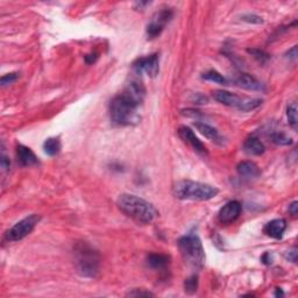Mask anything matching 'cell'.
Segmentation results:
<instances>
[{"label":"cell","mask_w":298,"mask_h":298,"mask_svg":"<svg viewBox=\"0 0 298 298\" xmlns=\"http://www.w3.org/2000/svg\"><path fill=\"white\" fill-rule=\"evenodd\" d=\"M141 102L138 100L126 91L116 96L110 102V118L113 125L125 127L140 122L139 108Z\"/></svg>","instance_id":"cell-1"},{"label":"cell","mask_w":298,"mask_h":298,"mask_svg":"<svg viewBox=\"0 0 298 298\" xmlns=\"http://www.w3.org/2000/svg\"><path fill=\"white\" fill-rule=\"evenodd\" d=\"M116 205L124 214L138 224H144V225L152 224L158 216L154 205L136 194H120Z\"/></svg>","instance_id":"cell-2"},{"label":"cell","mask_w":298,"mask_h":298,"mask_svg":"<svg viewBox=\"0 0 298 298\" xmlns=\"http://www.w3.org/2000/svg\"><path fill=\"white\" fill-rule=\"evenodd\" d=\"M172 194L180 200L204 202L214 198L219 194V190L210 184L182 180L174 184Z\"/></svg>","instance_id":"cell-3"},{"label":"cell","mask_w":298,"mask_h":298,"mask_svg":"<svg viewBox=\"0 0 298 298\" xmlns=\"http://www.w3.org/2000/svg\"><path fill=\"white\" fill-rule=\"evenodd\" d=\"M74 260L78 274L86 278H97L100 258L98 252L86 242H78L74 247Z\"/></svg>","instance_id":"cell-4"},{"label":"cell","mask_w":298,"mask_h":298,"mask_svg":"<svg viewBox=\"0 0 298 298\" xmlns=\"http://www.w3.org/2000/svg\"><path fill=\"white\" fill-rule=\"evenodd\" d=\"M178 248L186 264L194 269H202L205 264V252L198 236L188 234L178 240Z\"/></svg>","instance_id":"cell-5"},{"label":"cell","mask_w":298,"mask_h":298,"mask_svg":"<svg viewBox=\"0 0 298 298\" xmlns=\"http://www.w3.org/2000/svg\"><path fill=\"white\" fill-rule=\"evenodd\" d=\"M214 100H217L220 104L230 108H236L241 112H250L256 110L258 106H261L262 100L258 98H247L239 97V96L232 94V92L218 90L214 92Z\"/></svg>","instance_id":"cell-6"},{"label":"cell","mask_w":298,"mask_h":298,"mask_svg":"<svg viewBox=\"0 0 298 298\" xmlns=\"http://www.w3.org/2000/svg\"><path fill=\"white\" fill-rule=\"evenodd\" d=\"M41 220V217L38 214H30L28 217L24 218L22 220L16 222V225L10 227L5 234V240L7 242H16L26 238L28 234L33 232V230Z\"/></svg>","instance_id":"cell-7"},{"label":"cell","mask_w":298,"mask_h":298,"mask_svg":"<svg viewBox=\"0 0 298 298\" xmlns=\"http://www.w3.org/2000/svg\"><path fill=\"white\" fill-rule=\"evenodd\" d=\"M174 13L172 10L164 8L160 12H156L154 16H152L150 22L148 24L147 26V36L148 38H158L160 34L162 33L166 24L170 22V20L172 19Z\"/></svg>","instance_id":"cell-8"},{"label":"cell","mask_w":298,"mask_h":298,"mask_svg":"<svg viewBox=\"0 0 298 298\" xmlns=\"http://www.w3.org/2000/svg\"><path fill=\"white\" fill-rule=\"evenodd\" d=\"M133 69L138 74H146L147 76L154 78L160 72V61L158 55L152 54L147 58H138L136 62L133 63Z\"/></svg>","instance_id":"cell-9"},{"label":"cell","mask_w":298,"mask_h":298,"mask_svg":"<svg viewBox=\"0 0 298 298\" xmlns=\"http://www.w3.org/2000/svg\"><path fill=\"white\" fill-rule=\"evenodd\" d=\"M178 136L180 139L184 141V142L189 144V146L192 148L194 152H198V154H202V155L208 154V150L203 144V142L198 139V138L196 136V134L194 133V130L189 128V127L180 126L178 128Z\"/></svg>","instance_id":"cell-10"},{"label":"cell","mask_w":298,"mask_h":298,"mask_svg":"<svg viewBox=\"0 0 298 298\" xmlns=\"http://www.w3.org/2000/svg\"><path fill=\"white\" fill-rule=\"evenodd\" d=\"M241 214V204L236 200L228 202L220 208L218 214L219 222L222 224H232L236 222Z\"/></svg>","instance_id":"cell-11"},{"label":"cell","mask_w":298,"mask_h":298,"mask_svg":"<svg viewBox=\"0 0 298 298\" xmlns=\"http://www.w3.org/2000/svg\"><path fill=\"white\" fill-rule=\"evenodd\" d=\"M236 85L239 88H242L244 90L250 91H264V85L258 82L256 78L248 74H241L236 78Z\"/></svg>","instance_id":"cell-12"},{"label":"cell","mask_w":298,"mask_h":298,"mask_svg":"<svg viewBox=\"0 0 298 298\" xmlns=\"http://www.w3.org/2000/svg\"><path fill=\"white\" fill-rule=\"evenodd\" d=\"M16 158L18 163L21 166H32L38 163V158L34 154V152L30 148L24 146V144H19L16 147Z\"/></svg>","instance_id":"cell-13"},{"label":"cell","mask_w":298,"mask_h":298,"mask_svg":"<svg viewBox=\"0 0 298 298\" xmlns=\"http://www.w3.org/2000/svg\"><path fill=\"white\" fill-rule=\"evenodd\" d=\"M286 228V222L284 219H274V220L269 222L267 225L264 226V232L266 236L274 238V239H281Z\"/></svg>","instance_id":"cell-14"},{"label":"cell","mask_w":298,"mask_h":298,"mask_svg":"<svg viewBox=\"0 0 298 298\" xmlns=\"http://www.w3.org/2000/svg\"><path fill=\"white\" fill-rule=\"evenodd\" d=\"M236 172L240 176L247 177V178H256L260 176V169L252 161H242L236 166Z\"/></svg>","instance_id":"cell-15"},{"label":"cell","mask_w":298,"mask_h":298,"mask_svg":"<svg viewBox=\"0 0 298 298\" xmlns=\"http://www.w3.org/2000/svg\"><path fill=\"white\" fill-rule=\"evenodd\" d=\"M194 127H196V130L202 134V136H204L206 139L212 141V142H216V144L222 142L220 134H219V132L214 128V127L208 125V124L205 122H194Z\"/></svg>","instance_id":"cell-16"},{"label":"cell","mask_w":298,"mask_h":298,"mask_svg":"<svg viewBox=\"0 0 298 298\" xmlns=\"http://www.w3.org/2000/svg\"><path fill=\"white\" fill-rule=\"evenodd\" d=\"M148 266L155 270H164L170 264V256L166 254H150L147 258Z\"/></svg>","instance_id":"cell-17"},{"label":"cell","mask_w":298,"mask_h":298,"mask_svg":"<svg viewBox=\"0 0 298 298\" xmlns=\"http://www.w3.org/2000/svg\"><path fill=\"white\" fill-rule=\"evenodd\" d=\"M244 150L250 155L260 156L264 154L266 148L264 146V144H262L258 139H256V138H250V139L244 141Z\"/></svg>","instance_id":"cell-18"},{"label":"cell","mask_w":298,"mask_h":298,"mask_svg":"<svg viewBox=\"0 0 298 298\" xmlns=\"http://www.w3.org/2000/svg\"><path fill=\"white\" fill-rule=\"evenodd\" d=\"M61 141H60L58 138H49L44 144V152L49 156L58 155L60 150H61Z\"/></svg>","instance_id":"cell-19"},{"label":"cell","mask_w":298,"mask_h":298,"mask_svg":"<svg viewBox=\"0 0 298 298\" xmlns=\"http://www.w3.org/2000/svg\"><path fill=\"white\" fill-rule=\"evenodd\" d=\"M286 118H288L289 125L292 127L294 130L297 128V105L296 102H292L288 106V110H286Z\"/></svg>","instance_id":"cell-20"},{"label":"cell","mask_w":298,"mask_h":298,"mask_svg":"<svg viewBox=\"0 0 298 298\" xmlns=\"http://www.w3.org/2000/svg\"><path fill=\"white\" fill-rule=\"evenodd\" d=\"M272 141L278 146H290L294 144L292 138L286 136L284 133H275L272 136Z\"/></svg>","instance_id":"cell-21"},{"label":"cell","mask_w":298,"mask_h":298,"mask_svg":"<svg viewBox=\"0 0 298 298\" xmlns=\"http://www.w3.org/2000/svg\"><path fill=\"white\" fill-rule=\"evenodd\" d=\"M184 290H186V292L189 294V295H194V294L197 292L198 278L196 275L190 276V278L186 280V282H184Z\"/></svg>","instance_id":"cell-22"},{"label":"cell","mask_w":298,"mask_h":298,"mask_svg":"<svg viewBox=\"0 0 298 298\" xmlns=\"http://www.w3.org/2000/svg\"><path fill=\"white\" fill-rule=\"evenodd\" d=\"M203 78L204 80L214 82V83H217V84H226L227 83L226 78L224 77L220 72H216V70H210V72H205L203 74Z\"/></svg>","instance_id":"cell-23"},{"label":"cell","mask_w":298,"mask_h":298,"mask_svg":"<svg viewBox=\"0 0 298 298\" xmlns=\"http://www.w3.org/2000/svg\"><path fill=\"white\" fill-rule=\"evenodd\" d=\"M247 52H250V54L253 56V58L256 60L258 63H261V64H264V63L267 62L269 58H270V56H269L266 52L261 50V49L253 48V49H248Z\"/></svg>","instance_id":"cell-24"},{"label":"cell","mask_w":298,"mask_h":298,"mask_svg":"<svg viewBox=\"0 0 298 298\" xmlns=\"http://www.w3.org/2000/svg\"><path fill=\"white\" fill-rule=\"evenodd\" d=\"M241 20L248 24H264L262 18L256 16V14H244V16H241Z\"/></svg>","instance_id":"cell-25"},{"label":"cell","mask_w":298,"mask_h":298,"mask_svg":"<svg viewBox=\"0 0 298 298\" xmlns=\"http://www.w3.org/2000/svg\"><path fill=\"white\" fill-rule=\"evenodd\" d=\"M18 78H19V74H18V72L7 74H5V76L2 77V80H0V83H2V86H5V85L13 84L14 82L18 80Z\"/></svg>","instance_id":"cell-26"},{"label":"cell","mask_w":298,"mask_h":298,"mask_svg":"<svg viewBox=\"0 0 298 298\" xmlns=\"http://www.w3.org/2000/svg\"><path fill=\"white\" fill-rule=\"evenodd\" d=\"M127 296L128 297H141V296L152 297L154 296V294L150 292H147V290H144V289H133L132 292H130L128 294H127Z\"/></svg>","instance_id":"cell-27"},{"label":"cell","mask_w":298,"mask_h":298,"mask_svg":"<svg viewBox=\"0 0 298 298\" xmlns=\"http://www.w3.org/2000/svg\"><path fill=\"white\" fill-rule=\"evenodd\" d=\"M284 258L288 261L296 264V262H297V248H292V250H286V254H284Z\"/></svg>","instance_id":"cell-28"},{"label":"cell","mask_w":298,"mask_h":298,"mask_svg":"<svg viewBox=\"0 0 298 298\" xmlns=\"http://www.w3.org/2000/svg\"><path fill=\"white\" fill-rule=\"evenodd\" d=\"M0 166H2V170H5V172H8L10 169V160L7 158L6 155H2V158H0Z\"/></svg>","instance_id":"cell-29"},{"label":"cell","mask_w":298,"mask_h":298,"mask_svg":"<svg viewBox=\"0 0 298 298\" xmlns=\"http://www.w3.org/2000/svg\"><path fill=\"white\" fill-rule=\"evenodd\" d=\"M289 212H290V214L294 216V217L298 214V202L295 200L289 205Z\"/></svg>","instance_id":"cell-30"},{"label":"cell","mask_w":298,"mask_h":298,"mask_svg":"<svg viewBox=\"0 0 298 298\" xmlns=\"http://www.w3.org/2000/svg\"><path fill=\"white\" fill-rule=\"evenodd\" d=\"M98 58V54H90V55H86L85 56V62L88 63V64H92V63H94L97 61Z\"/></svg>","instance_id":"cell-31"},{"label":"cell","mask_w":298,"mask_h":298,"mask_svg":"<svg viewBox=\"0 0 298 298\" xmlns=\"http://www.w3.org/2000/svg\"><path fill=\"white\" fill-rule=\"evenodd\" d=\"M261 261L264 262V264H270L272 262V255L270 253H264V255L261 256Z\"/></svg>","instance_id":"cell-32"},{"label":"cell","mask_w":298,"mask_h":298,"mask_svg":"<svg viewBox=\"0 0 298 298\" xmlns=\"http://www.w3.org/2000/svg\"><path fill=\"white\" fill-rule=\"evenodd\" d=\"M286 58H289V60H296L297 58V47L295 46V47H292L290 50L286 52Z\"/></svg>","instance_id":"cell-33"},{"label":"cell","mask_w":298,"mask_h":298,"mask_svg":"<svg viewBox=\"0 0 298 298\" xmlns=\"http://www.w3.org/2000/svg\"><path fill=\"white\" fill-rule=\"evenodd\" d=\"M275 296H283V292L281 289H278V292H276Z\"/></svg>","instance_id":"cell-34"}]
</instances>
